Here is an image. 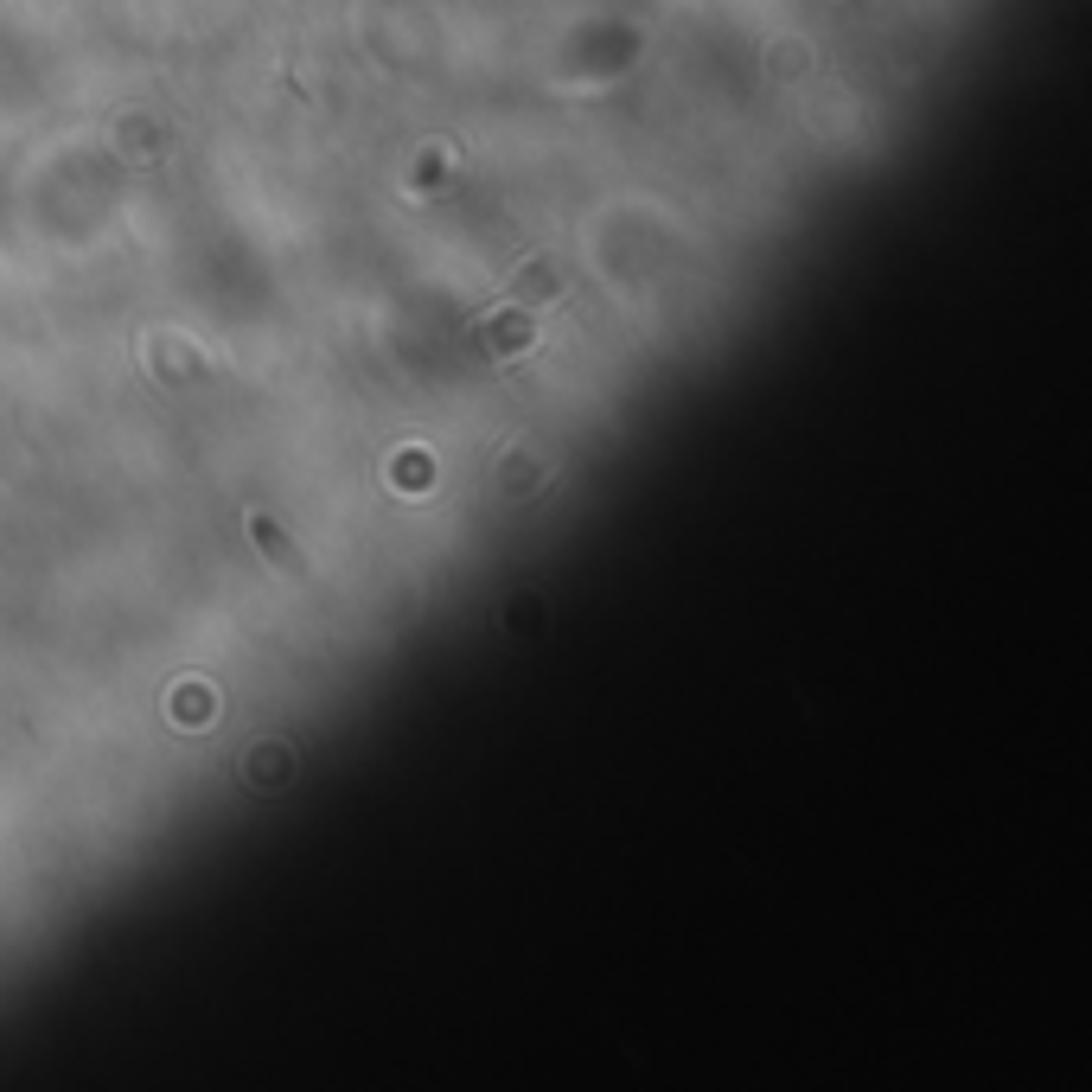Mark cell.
Returning <instances> with one entry per match:
<instances>
[{
    "label": "cell",
    "mask_w": 1092,
    "mask_h": 1092,
    "mask_svg": "<svg viewBox=\"0 0 1092 1092\" xmlns=\"http://www.w3.org/2000/svg\"><path fill=\"white\" fill-rule=\"evenodd\" d=\"M537 339V326H531V313H499L492 326H480V345L492 351V358H512V351H524Z\"/></svg>",
    "instance_id": "6da1fadb"
},
{
    "label": "cell",
    "mask_w": 1092,
    "mask_h": 1092,
    "mask_svg": "<svg viewBox=\"0 0 1092 1092\" xmlns=\"http://www.w3.org/2000/svg\"><path fill=\"white\" fill-rule=\"evenodd\" d=\"M256 537H262V543H269V550H275L281 562H294V550H288V537H281V531H269V524H262V518H256Z\"/></svg>",
    "instance_id": "7a4b0ae2"
}]
</instances>
